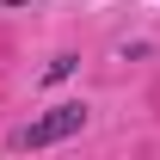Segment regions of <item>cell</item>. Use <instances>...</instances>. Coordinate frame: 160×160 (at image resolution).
Wrapping results in <instances>:
<instances>
[{"instance_id": "cell-2", "label": "cell", "mask_w": 160, "mask_h": 160, "mask_svg": "<svg viewBox=\"0 0 160 160\" xmlns=\"http://www.w3.org/2000/svg\"><path fill=\"white\" fill-rule=\"evenodd\" d=\"M74 68H80V56H56L49 68H43V86H56V80H68Z\"/></svg>"}, {"instance_id": "cell-3", "label": "cell", "mask_w": 160, "mask_h": 160, "mask_svg": "<svg viewBox=\"0 0 160 160\" xmlns=\"http://www.w3.org/2000/svg\"><path fill=\"white\" fill-rule=\"evenodd\" d=\"M6 6H31V0H6Z\"/></svg>"}, {"instance_id": "cell-1", "label": "cell", "mask_w": 160, "mask_h": 160, "mask_svg": "<svg viewBox=\"0 0 160 160\" xmlns=\"http://www.w3.org/2000/svg\"><path fill=\"white\" fill-rule=\"evenodd\" d=\"M86 123H92V111H86V105H80V99H62V105H49L43 117H31L25 129H12V136H6V148H12V154H25V148H56V142L80 136Z\"/></svg>"}]
</instances>
